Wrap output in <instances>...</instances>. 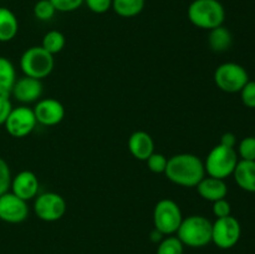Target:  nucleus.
Returning a JSON list of instances; mask_svg holds the SVG:
<instances>
[{"label": "nucleus", "instance_id": "nucleus-1", "mask_svg": "<svg viewBox=\"0 0 255 254\" xmlns=\"http://www.w3.org/2000/svg\"><path fill=\"white\" fill-rule=\"evenodd\" d=\"M167 179L177 186L193 188L206 176L204 162L193 153H177L167 161Z\"/></svg>", "mask_w": 255, "mask_h": 254}, {"label": "nucleus", "instance_id": "nucleus-2", "mask_svg": "<svg viewBox=\"0 0 255 254\" xmlns=\"http://www.w3.org/2000/svg\"><path fill=\"white\" fill-rule=\"evenodd\" d=\"M192 25L202 30L222 26L226 20V9L219 0H193L187 9Z\"/></svg>", "mask_w": 255, "mask_h": 254}, {"label": "nucleus", "instance_id": "nucleus-3", "mask_svg": "<svg viewBox=\"0 0 255 254\" xmlns=\"http://www.w3.org/2000/svg\"><path fill=\"white\" fill-rule=\"evenodd\" d=\"M212 222L201 214H192L183 218L177 237L189 248H203L212 243Z\"/></svg>", "mask_w": 255, "mask_h": 254}, {"label": "nucleus", "instance_id": "nucleus-4", "mask_svg": "<svg viewBox=\"0 0 255 254\" xmlns=\"http://www.w3.org/2000/svg\"><path fill=\"white\" fill-rule=\"evenodd\" d=\"M238 161L239 157L236 148H229L218 143L207 154L204 161L206 174L219 179L228 178L233 174Z\"/></svg>", "mask_w": 255, "mask_h": 254}, {"label": "nucleus", "instance_id": "nucleus-5", "mask_svg": "<svg viewBox=\"0 0 255 254\" xmlns=\"http://www.w3.org/2000/svg\"><path fill=\"white\" fill-rule=\"evenodd\" d=\"M55 66L54 55L49 54L41 46H31L22 52L20 69L25 76L44 80L52 72Z\"/></svg>", "mask_w": 255, "mask_h": 254}, {"label": "nucleus", "instance_id": "nucleus-6", "mask_svg": "<svg viewBox=\"0 0 255 254\" xmlns=\"http://www.w3.org/2000/svg\"><path fill=\"white\" fill-rule=\"evenodd\" d=\"M182 221L183 214L177 202L169 198L157 202L153 208V226L163 236L176 234Z\"/></svg>", "mask_w": 255, "mask_h": 254}, {"label": "nucleus", "instance_id": "nucleus-7", "mask_svg": "<svg viewBox=\"0 0 255 254\" xmlns=\"http://www.w3.org/2000/svg\"><path fill=\"white\" fill-rule=\"evenodd\" d=\"M249 81V75L242 65L237 62H224L214 71V82L219 90L228 94L241 92Z\"/></svg>", "mask_w": 255, "mask_h": 254}, {"label": "nucleus", "instance_id": "nucleus-8", "mask_svg": "<svg viewBox=\"0 0 255 254\" xmlns=\"http://www.w3.org/2000/svg\"><path fill=\"white\" fill-rule=\"evenodd\" d=\"M242 227L236 217L231 216L217 218L212 224V243L221 249H231L239 242Z\"/></svg>", "mask_w": 255, "mask_h": 254}, {"label": "nucleus", "instance_id": "nucleus-9", "mask_svg": "<svg viewBox=\"0 0 255 254\" xmlns=\"http://www.w3.org/2000/svg\"><path fill=\"white\" fill-rule=\"evenodd\" d=\"M66 201L56 192L37 194L34 201V212L44 222H56L66 213Z\"/></svg>", "mask_w": 255, "mask_h": 254}, {"label": "nucleus", "instance_id": "nucleus-10", "mask_svg": "<svg viewBox=\"0 0 255 254\" xmlns=\"http://www.w3.org/2000/svg\"><path fill=\"white\" fill-rule=\"evenodd\" d=\"M36 125L37 121L32 109L26 105H20L17 107H12L4 127L7 133L14 138H24L34 131Z\"/></svg>", "mask_w": 255, "mask_h": 254}, {"label": "nucleus", "instance_id": "nucleus-11", "mask_svg": "<svg viewBox=\"0 0 255 254\" xmlns=\"http://www.w3.org/2000/svg\"><path fill=\"white\" fill-rule=\"evenodd\" d=\"M29 217L27 202L11 192L0 196V221L10 224H19Z\"/></svg>", "mask_w": 255, "mask_h": 254}, {"label": "nucleus", "instance_id": "nucleus-12", "mask_svg": "<svg viewBox=\"0 0 255 254\" xmlns=\"http://www.w3.org/2000/svg\"><path fill=\"white\" fill-rule=\"evenodd\" d=\"M36 119L37 124L42 126H56L64 120L65 117V107L59 100L51 99H40L35 104L32 109Z\"/></svg>", "mask_w": 255, "mask_h": 254}, {"label": "nucleus", "instance_id": "nucleus-13", "mask_svg": "<svg viewBox=\"0 0 255 254\" xmlns=\"http://www.w3.org/2000/svg\"><path fill=\"white\" fill-rule=\"evenodd\" d=\"M42 92H44V87H42L41 80L24 75L22 77L16 79L10 95L21 105H29L34 102L36 104L42 96Z\"/></svg>", "mask_w": 255, "mask_h": 254}, {"label": "nucleus", "instance_id": "nucleus-14", "mask_svg": "<svg viewBox=\"0 0 255 254\" xmlns=\"http://www.w3.org/2000/svg\"><path fill=\"white\" fill-rule=\"evenodd\" d=\"M40 183L36 174L31 171L19 172L11 178V184H10V192L17 196L24 201H31L39 193Z\"/></svg>", "mask_w": 255, "mask_h": 254}, {"label": "nucleus", "instance_id": "nucleus-15", "mask_svg": "<svg viewBox=\"0 0 255 254\" xmlns=\"http://www.w3.org/2000/svg\"><path fill=\"white\" fill-rule=\"evenodd\" d=\"M127 147L134 158L138 161H147L154 152V141L146 131H136L129 136Z\"/></svg>", "mask_w": 255, "mask_h": 254}, {"label": "nucleus", "instance_id": "nucleus-16", "mask_svg": "<svg viewBox=\"0 0 255 254\" xmlns=\"http://www.w3.org/2000/svg\"><path fill=\"white\" fill-rule=\"evenodd\" d=\"M197 192L204 201L216 202L219 199L226 198L228 194V186L224 179L214 178L211 176H204L203 179L196 186Z\"/></svg>", "mask_w": 255, "mask_h": 254}, {"label": "nucleus", "instance_id": "nucleus-17", "mask_svg": "<svg viewBox=\"0 0 255 254\" xmlns=\"http://www.w3.org/2000/svg\"><path fill=\"white\" fill-rule=\"evenodd\" d=\"M232 176L239 188L249 193H255V161H238Z\"/></svg>", "mask_w": 255, "mask_h": 254}, {"label": "nucleus", "instance_id": "nucleus-18", "mask_svg": "<svg viewBox=\"0 0 255 254\" xmlns=\"http://www.w3.org/2000/svg\"><path fill=\"white\" fill-rule=\"evenodd\" d=\"M19 31L16 15L9 7L0 6V42H9Z\"/></svg>", "mask_w": 255, "mask_h": 254}, {"label": "nucleus", "instance_id": "nucleus-19", "mask_svg": "<svg viewBox=\"0 0 255 254\" xmlns=\"http://www.w3.org/2000/svg\"><path fill=\"white\" fill-rule=\"evenodd\" d=\"M16 79L14 64L7 57L0 56V96H10Z\"/></svg>", "mask_w": 255, "mask_h": 254}, {"label": "nucleus", "instance_id": "nucleus-20", "mask_svg": "<svg viewBox=\"0 0 255 254\" xmlns=\"http://www.w3.org/2000/svg\"><path fill=\"white\" fill-rule=\"evenodd\" d=\"M233 42V35L227 29L226 26H218L216 29L209 30L208 35V45L212 51L214 52H224L229 50Z\"/></svg>", "mask_w": 255, "mask_h": 254}, {"label": "nucleus", "instance_id": "nucleus-21", "mask_svg": "<svg viewBox=\"0 0 255 254\" xmlns=\"http://www.w3.org/2000/svg\"><path fill=\"white\" fill-rule=\"evenodd\" d=\"M146 0H112L111 9L121 17H134L141 14Z\"/></svg>", "mask_w": 255, "mask_h": 254}, {"label": "nucleus", "instance_id": "nucleus-22", "mask_svg": "<svg viewBox=\"0 0 255 254\" xmlns=\"http://www.w3.org/2000/svg\"><path fill=\"white\" fill-rule=\"evenodd\" d=\"M65 45H66L65 35L59 30H50L44 35L40 46L46 50L49 54L56 55L64 50Z\"/></svg>", "mask_w": 255, "mask_h": 254}, {"label": "nucleus", "instance_id": "nucleus-23", "mask_svg": "<svg viewBox=\"0 0 255 254\" xmlns=\"http://www.w3.org/2000/svg\"><path fill=\"white\" fill-rule=\"evenodd\" d=\"M184 246L177 236H166L157 247L156 254H183Z\"/></svg>", "mask_w": 255, "mask_h": 254}, {"label": "nucleus", "instance_id": "nucleus-24", "mask_svg": "<svg viewBox=\"0 0 255 254\" xmlns=\"http://www.w3.org/2000/svg\"><path fill=\"white\" fill-rule=\"evenodd\" d=\"M34 16L40 21H49L56 14V9L50 0H37L32 7Z\"/></svg>", "mask_w": 255, "mask_h": 254}, {"label": "nucleus", "instance_id": "nucleus-25", "mask_svg": "<svg viewBox=\"0 0 255 254\" xmlns=\"http://www.w3.org/2000/svg\"><path fill=\"white\" fill-rule=\"evenodd\" d=\"M238 157L244 161H255V137H244L238 144Z\"/></svg>", "mask_w": 255, "mask_h": 254}, {"label": "nucleus", "instance_id": "nucleus-26", "mask_svg": "<svg viewBox=\"0 0 255 254\" xmlns=\"http://www.w3.org/2000/svg\"><path fill=\"white\" fill-rule=\"evenodd\" d=\"M167 161H168V158H167L164 154L158 153V152H153V153L147 158L146 162L147 167H148V169L152 173L161 174L164 173V171H166Z\"/></svg>", "mask_w": 255, "mask_h": 254}, {"label": "nucleus", "instance_id": "nucleus-27", "mask_svg": "<svg viewBox=\"0 0 255 254\" xmlns=\"http://www.w3.org/2000/svg\"><path fill=\"white\" fill-rule=\"evenodd\" d=\"M11 171L4 158L0 157V196L10 191V184H11Z\"/></svg>", "mask_w": 255, "mask_h": 254}, {"label": "nucleus", "instance_id": "nucleus-28", "mask_svg": "<svg viewBox=\"0 0 255 254\" xmlns=\"http://www.w3.org/2000/svg\"><path fill=\"white\" fill-rule=\"evenodd\" d=\"M56 11L72 12L84 5V0H50Z\"/></svg>", "mask_w": 255, "mask_h": 254}, {"label": "nucleus", "instance_id": "nucleus-29", "mask_svg": "<svg viewBox=\"0 0 255 254\" xmlns=\"http://www.w3.org/2000/svg\"><path fill=\"white\" fill-rule=\"evenodd\" d=\"M242 102L248 109H255V81L249 80L246 86L241 90Z\"/></svg>", "mask_w": 255, "mask_h": 254}, {"label": "nucleus", "instance_id": "nucleus-30", "mask_svg": "<svg viewBox=\"0 0 255 254\" xmlns=\"http://www.w3.org/2000/svg\"><path fill=\"white\" fill-rule=\"evenodd\" d=\"M84 4L95 14H105L112 7V0H84Z\"/></svg>", "mask_w": 255, "mask_h": 254}, {"label": "nucleus", "instance_id": "nucleus-31", "mask_svg": "<svg viewBox=\"0 0 255 254\" xmlns=\"http://www.w3.org/2000/svg\"><path fill=\"white\" fill-rule=\"evenodd\" d=\"M212 212H213L216 218H224L232 214V207L231 203L227 201L226 198L219 199L212 203Z\"/></svg>", "mask_w": 255, "mask_h": 254}, {"label": "nucleus", "instance_id": "nucleus-32", "mask_svg": "<svg viewBox=\"0 0 255 254\" xmlns=\"http://www.w3.org/2000/svg\"><path fill=\"white\" fill-rule=\"evenodd\" d=\"M11 110L12 104L10 101V96H0V126H4Z\"/></svg>", "mask_w": 255, "mask_h": 254}, {"label": "nucleus", "instance_id": "nucleus-33", "mask_svg": "<svg viewBox=\"0 0 255 254\" xmlns=\"http://www.w3.org/2000/svg\"><path fill=\"white\" fill-rule=\"evenodd\" d=\"M219 143L222 146L229 147V148H234L237 146V137L236 134L232 133V132H226V133L222 134L221 137V142Z\"/></svg>", "mask_w": 255, "mask_h": 254}, {"label": "nucleus", "instance_id": "nucleus-34", "mask_svg": "<svg viewBox=\"0 0 255 254\" xmlns=\"http://www.w3.org/2000/svg\"><path fill=\"white\" fill-rule=\"evenodd\" d=\"M164 237L166 236H163V234H162L159 231H157L156 228L151 232V241L153 242V243H159V242H161Z\"/></svg>", "mask_w": 255, "mask_h": 254}]
</instances>
